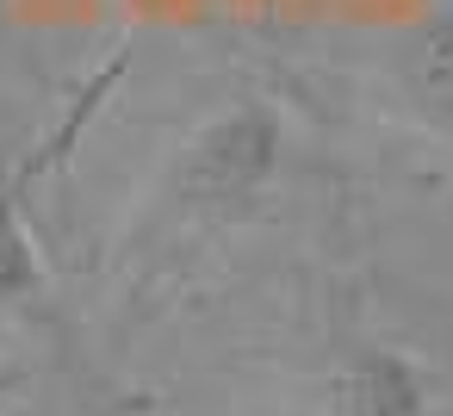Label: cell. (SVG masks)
Instances as JSON below:
<instances>
[{
    "mask_svg": "<svg viewBox=\"0 0 453 416\" xmlns=\"http://www.w3.org/2000/svg\"><path fill=\"white\" fill-rule=\"evenodd\" d=\"M280 168H286V112L267 94H230L174 143L156 199L174 230L230 224L255 212V199H267Z\"/></svg>",
    "mask_w": 453,
    "mask_h": 416,
    "instance_id": "cell-1",
    "label": "cell"
},
{
    "mask_svg": "<svg viewBox=\"0 0 453 416\" xmlns=\"http://www.w3.org/2000/svg\"><path fill=\"white\" fill-rule=\"evenodd\" d=\"M323 416H441L434 366L391 335H348L323 366Z\"/></svg>",
    "mask_w": 453,
    "mask_h": 416,
    "instance_id": "cell-2",
    "label": "cell"
},
{
    "mask_svg": "<svg viewBox=\"0 0 453 416\" xmlns=\"http://www.w3.org/2000/svg\"><path fill=\"white\" fill-rule=\"evenodd\" d=\"M391 81L422 125L453 131V13H428L416 32H403L391 50Z\"/></svg>",
    "mask_w": 453,
    "mask_h": 416,
    "instance_id": "cell-3",
    "label": "cell"
},
{
    "mask_svg": "<svg viewBox=\"0 0 453 416\" xmlns=\"http://www.w3.org/2000/svg\"><path fill=\"white\" fill-rule=\"evenodd\" d=\"M44 292V255L26 230V218L13 212V199L0 193V304H19Z\"/></svg>",
    "mask_w": 453,
    "mask_h": 416,
    "instance_id": "cell-4",
    "label": "cell"
}]
</instances>
